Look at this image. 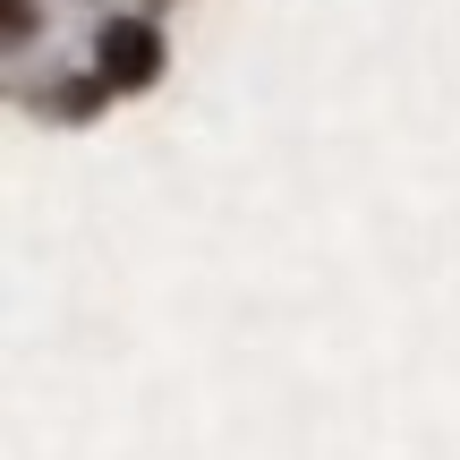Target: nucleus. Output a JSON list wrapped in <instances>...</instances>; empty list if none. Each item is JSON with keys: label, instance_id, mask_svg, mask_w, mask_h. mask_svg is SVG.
Wrapping results in <instances>:
<instances>
[{"label": "nucleus", "instance_id": "1", "mask_svg": "<svg viewBox=\"0 0 460 460\" xmlns=\"http://www.w3.org/2000/svg\"><path fill=\"white\" fill-rule=\"evenodd\" d=\"M154 68H163V34L154 26H137V17L102 26V77L111 85H154Z\"/></svg>", "mask_w": 460, "mask_h": 460}]
</instances>
